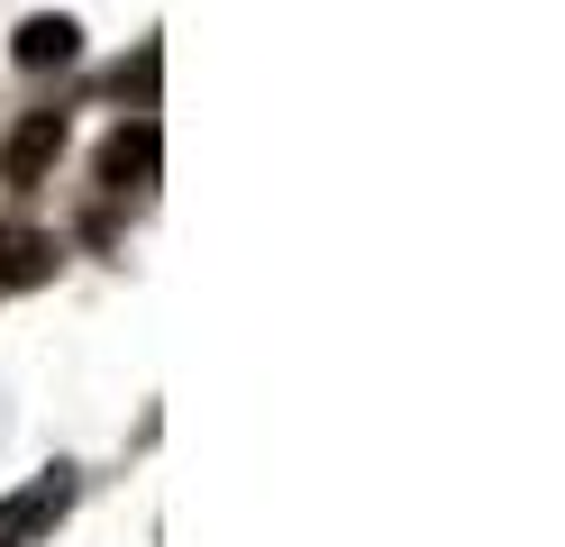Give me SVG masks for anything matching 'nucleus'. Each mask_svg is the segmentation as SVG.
Masks as SVG:
<instances>
[{
    "label": "nucleus",
    "mask_w": 565,
    "mask_h": 547,
    "mask_svg": "<svg viewBox=\"0 0 565 547\" xmlns=\"http://www.w3.org/2000/svg\"><path fill=\"white\" fill-rule=\"evenodd\" d=\"M55 156H64V109H28V119L0 137V182H10V192H38L55 173Z\"/></svg>",
    "instance_id": "obj_3"
},
{
    "label": "nucleus",
    "mask_w": 565,
    "mask_h": 547,
    "mask_svg": "<svg viewBox=\"0 0 565 547\" xmlns=\"http://www.w3.org/2000/svg\"><path fill=\"white\" fill-rule=\"evenodd\" d=\"M74 55H83V28L64 19V10L19 19V36H10V64H19V73H55V64H74Z\"/></svg>",
    "instance_id": "obj_5"
},
{
    "label": "nucleus",
    "mask_w": 565,
    "mask_h": 547,
    "mask_svg": "<svg viewBox=\"0 0 565 547\" xmlns=\"http://www.w3.org/2000/svg\"><path fill=\"white\" fill-rule=\"evenodd\" d=\"M74 493H83L74 465H46L38 484H19L10 502H0V547H46L64 529V511H74Z\"/></svg>",
    "instance_id": "obj_1"
},
{
    "label": "nucleus",
    "mask_w": 565,
    "mask_h": 547,
    "mask_svg": "<svg viewBox=\"0 0 565 547\" xmlns=\"http://www.w3.org/2000/svg\"><path fill=\"white\" fill-rule=\"evenodd\" d=\"M156 173H164V128L156 119H119L110 146H100V192L137 201V192H156Z\"/></svg>",
    "instance_id": "obj_2"
},
{
    "label": "nucleus",
    "mask_w": 565,
    "mask_h": 547,
    "mask_svg": "<svg viewBox=\"0 0 565 547\" xmlns=\"http://www.w3.org/2000/svg\"><path fill=\"white\" fill-rule=\"evenodd\" d=\"M55 265H64V246L46 229L0 219V292H38V283H55Z\"/></svg>",
    "instance_id": "obj_4"
}]
</instances>
